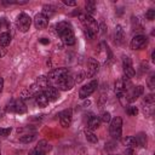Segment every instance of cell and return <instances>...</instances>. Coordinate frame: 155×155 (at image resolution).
Returning <instances> with one entry per match:
<instances>
[{
	"label": "cell",
	"instance_id": "cell-1",
	"mask_svg": "<svg viewBox=\"0 0 155 155\" xmlns=\"http://www.w3.org/2000/svg\"><path fill=\"white\" fill-rule=\"evenodd\" d=\"M109 132H110V136L114 139H120L121 138V133H122V119L120 116H116L113 120H110Z\"/></svg>",
	"mask_w": 155,
	"mask_h": 155
},
{
	"label": "cell",
	"instance_id": "cell-2",
	"mask_svg": "<svg viewBox=\"0 0 155 155\" xmlns=\"http://www.w3.org/2000/svg\"><path fill=\"white\" fill-rule=\"evenodd\" d=\"M80 21L84 23V25H85V28L86 29H88V30H91L94 35L99 31V25H98V23H97V21L92 17V16H90V15H81L80 16Z\"/></svg>",
	"mask_w": 155,
	"mask_h": 155
},
{
	"label": "cell",
	"instance_id": "cell-3",
	"mask_svg": "<svg viewBox=\"0 0 155 155\" xmlns=\"http://www.w3.org/2000/svg\"><path fill=\"white\" fill-rule=\"evenodd\" d=\"M97 86H98L97 80H92L91 82L84 85V86L80 88V91H79V97H80L81 99H86L87 97H90V96L97 90Z\"/></svg>",
	"mask_w": 155,
	"mask_h": 155
},
{
	"label": "cell",
	"instance_id": "cell-4",
	"mask_svg": "<svg viewBox=\"0 0 155 155\" xmlns=\"http://www.w3.org/2000/svg\"><path fill=\"white\" fill-rule=\"evenodd\" d=\"M16 24H17V28H18L22 33H25V31L29 30V28H30V25H31V18H30L27 13H21V15L17 17Z\"/></svg>",
	"mask_w": 155,
	"mask_h": 155
},
{
	"label": "cell",
	"instance_id": "cell-5",
	"mask_svg": "<svg viewBox=\"0 0 155 155\" xmlns=\"http://www.w3.org/2000/svg\"><path fill=\"white\" fill-rule=\"evenodd\" d=\"M67 75H69L68 68H57V69H53V70H51L48 73L47 79H48V81H52V82L56 84L59 79H62V78H64Z\"/></svg>",
	"mask_w": 155,
	"mask_h": 155
},
{
	"label": "cell",
	"instance_id": "cell-6",
	"mask_svg": "<svg viewBox=\"0 0 155 155\" xmlns=\"http://www.w3.org/2000/svg\"><path fill=\"white\" fill-rule=\"evenodd\" d=\"M148 44V39L145 35L143 34H138V35H134L131 40V48L132 50H142L147 46Z\"/></svg>",
	"mask_w": 155,
	"mask_h": 155
},
{
	"label": "cell",
	"instance_id": "cell-7",
	"mask_svg": "<svg viewBox=\"0 0 155 155\" xmlns=\"http://www.w3.org/2000/svg\"><path fill=\"white\" fill-rule=\"evenodd\" d=\"M6 110H7V111H15V113H18V114H23V113H25L27 108H25L24 102L19 98V99H17V101H11V102L7 104Z\"/></svg>",
	"mask_w": 155,
	"mask_h": 155
},
{
	"label": "cell",
	"instance_id": "cell-8",
	"mask_svg": "<svg viewBox=\"0 0 155 155\" xmlns=\"http://www.w3.org/2000/svg\"><path fill=\"white\" fill-rule=\"evenodd\" d=\"M50 149H51V145L46 140H40L39 144L30 150L29 155H46L47 151H50Z\"/></svg>",
	"mask_w": 155,
	"mask_h": 155
},
{
	"label": "cell",
	"instance_id": "cell-9",
	"mask_svg": "<svg viewBox=\"0 0 155 155\" xmlns=\"http://www.w3.org/2000/svg\"><path fill=\"white\" fill-rule=\"evenodd\" d=\"M122 68H124V74H125L126 78L131 79V78L134 76L136 71H134V69H133L132 61H131L130 57H127V56L122 57Z\"/></svg>",
	"mask_w": 155,
	"mask_h": 155
},
{
	"label": "cell",
	"instance_id": "cell-10",
	"mask_svg": "<svg viewBox=\"0 0 155 155\" xmlns=\"http://www.w3.org/2000/svg\"><path fill=\"white\" fill-rule=\"evenodd\" d=\"M144 93V87L143 86H137V87H132L131 90H128L126 92V99H127V103L128 102H134L138 97H140L142 94Z\"/></svg>",
	"mask_w": 155,
	"mask_h": 155
},
{
	"label": "cell",
	"instance_id": "cell-11",
	"mask_svg": "<svg viewBox=\"0 0 155 155\" xmlns=\"http://www.w3.org/2000/svg\"><path fill=\"white\" fill-rule=\"evenodd\" d=\"M74 79L73 78H70V75H67V76H64V78H62V79H59L57 82H56V85H57V87L59 88V90H62V91H67V90H70L73 86H74Z\"/></svg>",
	"mask_w": 155,
	"mask_h": 155
},
{
	"label": "cell",
	"instance_id": "cell-12",
	"mask_svg": "<svg viewBox=\"0 0 155 155\" xmlns=\"http://www.w3.org/2000/svg\"><path fill=\"white\" fill-rule=\"evenodd\" d=\"M71 116H73V111L71 109H65L62 113H59V122L63 127H69L70 122H71Z\"/></svg>",
	"mask_w": 155,
	"mask_h": 155
},
{
	"label": "cell",
	"instance_id": "cell-13",
	"mask_svg": "<svg viewBox=\"0 0 155 155\" xmlns=\"http://www.w3.org/2000/svg\"><path fill=\"white\" fill-rule=\"evenodd\" d=\"M34 24L38 29H44L48 24V18L46 16H44L42 13H38L34 18Z\"/></svg>",
	"mask_w": 155,
	"mask_h": 155
},
{
	"label": "cell",
	"instance_id": "cell-14",
	"mask_svg": "<svg viewBox=\"0 0 155 155\" xmlns=\"http://www.w3.org/2000/svg\"><path fill=\"white\" fill-rule=\"evenodd\" d=\"M98 68H99V63L94 59V58H90L88 59V64H87V74L86 76H93L97 71H98Z\"/></svg>",
	"mask_w": 155,
	"mask_h": 155
},
{
	"label": "cell",
	"instance_id": "cell-15",
	"mask_svg": "<svg viewBox=\"0 0 155 155\" xmlns=\"http://www.w3.org/2000/svg\"><path fill=\"white\" fill-rule=\"evenodd\" d=\"M73 29H71V25H70V23L69 22H65V21H63V22H59L57 25H56V31H57V34L58 35H63V34H65V33H68V31H71Z\"/></svg>",
	"mask_w": 155,
	"mask_h": 155
},
{
	"label": "cell",
	"instance_id": "cell-16",
	"mask_svg": "<svg viewBox=\"0 0 155 155\" xmlns=\"http://www.w3.org/2000/svg\"><path fill=\"white\" fill-rule=\"evenodd\" d=\"M44 94L46 96V98L48 99V102H53L58 98V91L56 87H52V86H48L47 88H45L44 91Z\"/></svg>",
	"mask_w": 155,
	"mask_h": 155
},
{
	"label": "cell",
	"instance_id": "cell-17",
	"mask_svg": "<svg viewBox=\"0 0 155 155\" xmlns=\"http://www.w3.org/2000/svg\"><path fill=\"white\" fill-rule=\"evenodd\" d=\"M61 38H62V41H63L65 45H68V46H71V45L75 44V35H74L73 30H71V31H68V33H65V34H63Z\"/></svg>",
	"mask_w": 155,
	"mask_h": 155
},
{
	"label": "cell",
	"instance_id": "cell-18",
	"mask_svg": "<svg viewBox=\"0 0 155 155\" xmlns=\"http://www.w3.org/2000/svg\"><path fill=\"white\" fill-rule=\"evenodd\" d=\"M35 85L34 86H31V87H29V88H27V90H23L22 91V93H21V99L22 101H25V99H29V98H31L33 96H35L38 92H35Z\"/></svg>",
	"mask_w": 155,
	"mask_h": 155
},
{
	"label": "cell",
	"instance_id": "cell-19",
	"mask_svg": "<svg viewBox=\"0 0 155 155\" xmlns=\"http://www.w3.org/2000/svg\"><path fill=\"white\" fill-rule=\"evenodd\" d=\"M35 102L41 108H44V107H46L48 104V99L46 98V96L44 94V92H38L35 94Z\"/></svg>",
	"mask_w": 155,
	"mask_h": 155
},
{
	"label": "cell",
	"instance_id": "cell-20",
	"mask_svg": "<svg viewBox=\"0 0 155 155\" xmlns=\"http://www.w3.org/2000/svg\"><path fill=\"white\" fill-rule=\"evenodd\" d=\"M99 119L96 117V116H90L88 117V121H87V130L90 131H93V130H97L99 127Z\"/></svg>",
	"mask_w": 155,
	"mask_h": 155
},
{
	"label": "cell",
	"instance_id": "cell-21",
	"mask_svg": "<svg viewBox=\"0 0 155 155\" xmlns=\"http://www.w3.org/2000/svg\"><path fill=\"white\" fill-rule=\"evenodd\" d=\"M48 79H47V76H39L38 79H36V86H38V88H40V90H45V88H47L50 85H48Z\"/></svg>",
	"mask_w": 155,
	"mask_h": 155
},
{
	"label": "cell",
	"instance_id": "cell-22",
	"mask_svg": "<svg viewBox=\"0 0 155 155\" xmlns=\"http://www.w3.org/2000/svg\"><path fill=\"white\" fill-rule=\"evenodd\" d=\"M124 145L126 147V148H128V149H134L138 144H137V140H136V138L134 137H132V136H128V137H126V138H124Z\"/></svg>",
	"mask_w": 155,
	"mask_h": 155
},
{
	"label": "cell",
	"instance_id": "cell-23",
	"mask_svg": "<svg viewBox=\"0 0 155 155\" xmlns=\"http://www.w3.org/2000/svg\"><path fill=\"white\" fill-rule=\"evenodd\" d=\"M124 38H125V33H124L122 27L116 25V28H115V41H116V44H121L124 41Z\"/></svg>",
	"mask_w": 155,
	"mask_h": 155
},
{
	"label": "cell",
	"instance_id": "cell-24",
	"mask_svg": "<svg viewBox=\"0 0 155 155\" xmlns=\"http://www.w3.org/2000/svg\"><path fill=\"white\" fill-rule=\"evenodd\" d=\"M10 42H11V35H10V33H7V31L1 33L0 34V45L2 47H6V46L10 45Z\"/></svg>",
	"mask_w": 155,
	"mask_h": 155
},
{
	"label": "cell",
	"instance_id": "cell-25",
	"mask_svg": "<svg viewBox=\"0 0 155 155\" xmlns=\"http://www.w3.org/2000/svg\"><path fill=\"white\" fill-rule=\"evenodd\" d=\"M85 137H86V139H87L88 142H91V143H97V142H98V137H97L92 131H90V130H85Z\"/></svg>",
	"mask_w": 155,
	"mask_h": 155
},
{
	"label": "cell",
	"instance_id": "cell-26",
	"mask_svg": "<svg viewBox=\"0 0 155 155\" xmlns=\"http://www.w3.org/2000/svg\"><path fill=\"white\" fill-rule=\"evenodd\" d=\"M136 140H137V144L138 145H142V147H147V134L145 133H138L137 137H134Z\"/></svg>",
	"mask_w": 155,
	"mask_h": 155
},
{
	"label": "cell",
	"instance_id": "cell-27",
	"mask_svg": "<svg viewBox=\"0 0 155 155\" xmlns=\"http://www.w3.org/2000/svg\"><path fill=\"white\" fill-rule=\"evenodd\" d=\"M53 12H54V7H53L52 5H45V6L42 7V12H41V13L48 18V17H51V16L53 15Z\"/></svg>",
	"mask_w": 155,
	"mask_h": 155
},
{
	"label": "cell",
	"instance_id": "cell-28",
	"mask_svg": "<svg viewBox=\"0 0 155 155\" xmlns=\"http://www.w3.org/2000/svg\"><path fill=\"white\" fill-rule=\"evenodd\" d=\"M85 8H86L87 15L91 16V15L94 12V8H96V4H94V1H86V4H85Z\"/></svg>",
	"mask_w": 155,
	"mask_h": 155
},
{
	"label": "cell",
	"instance_id": "cell-29",
	"mask_svg": "<svg viewBox=\"0 0 155 155\" xmlns=\"http://www.w3.org/2000/svg\"><path fill=\"white\" fill-rule=\"evenodd\" d=\"M34 139H35V134H24V136H22L19 138V142H22V143H30Z\"/></svg>",
	"mask_w": 155,
	"mask_h": 155
},
{
	"label": "cell",
	"instance_id": "cell-30",
	"mask_svg": "<svg viewBox=\"0 0 155 155\" xmlns=\"http://www.w3.org/2000/svg\"><path fill=\"white\" fill-rule=\"evenodd\" d=\"M110 120H111V116H110V113H108V111H104V113L99 116V121H102V122H104V124L110 122Z\"/></svg>",
	"mask_w": 155,
	"mask_h": 155
},
{
	"label": "cell",
	"instance_id": "cell-31",
	"mask_svg": "<svg viewBox=\"0 0 155 155\" xmlns=\"http://www.w3.org/2000/svg\"><path fill=\"white\" fill-rule=\"evenodd\" d=\"M154 102H155V97H154V94H148V96H145L144 97V103L145 104H149V105H154Z\"/></svg>",
	"mask_w": 155,
	"mask_h": 155
},
{
	"label": "cell",
	"instance_id": "cell-32",
	"mask_svg": "<svg viewBox=\"0 0 155 155\" xmlns=\"http://www.w3.org/2000/svg\"><path fill=\"white\" fill-rule=\"evenodd\" d=\"M126 111H127V114H128V115H131V116H136V115L138 114V109H137V107H133V105L127 107Z\"/></svg>",
	"mask_w": 155,
	"mask_h": 155
},
{
	"label": "cell",
	"instance_id": "cell-33",
	"mask_svg": "<svg viewBox=\"0 0 155 155\" xmlns=\"http://www.w3.org/2000/svg\"><path fill=\"white\" fill-rule=\"evenodd\" d=\"M145 17H147V19L153 21V19L155 18V10H154V8H149V10L145 12Z\"/></svg>",
	"mask_w": 155,
	"mask_h": 155
},
{
	"label": "cell",
	"instance_id": "cell-34",
	"mask_svg": "<svg viewBox=\"0 0 155 155\" xmlns=\"http://www.w3.org/2000/svg\"><path fill=\"white\" fill-rule=\"evenodd\" d=\"M85 76H86V74L84 73V71H80L79 74H76V76H75V79H74V82L76 84H79V82H81L84 79H85Z\"/></svg>",
	"mask_w": 155,
	"mask_h": 155
},
{
	"label": "cell",
	"instance_id": "cell-35",
	"mask_svg": "<svg viewBox=\"0 0 155 155\" xmlns=\"http://www.w3.org/2000/svg\"><path fill=\"white\" fill-rule=\"evenodd\" d=\"M84 34H85L86 39H88V40H92V39L94 38V34H93V33H92L91 30L86 29V28H84Z\"/></svg>",
	"mask_w": 155,
	"mask_h": 155
},
{
	"label": "cell",
	"instance_id": "cell-36",
	"mask_svg": "<svg viewBox=\"0 0 155 155\" xmlns=\"http://www.w3.org/2000/svg\"><path fill=\"white\" fill-rule=\"evenodd\" d=\"M148 86H149L150 90H154V87H155V75H151V76L149 78V80H148Z\"/></svg>",
	"mask_w": 155,
	"mask_h": 155
},
{
	"label": "cell",
	"instance_id": "cell-37",
	"mask_svg": "<svg viewBox=\"0 0 155 155\" xmlns=\"http://www.w3.org/2000/svg\"><path fill=\"white\" fill-rule=\"evenodd\" d=\"M11 132V128L10 127H6V128H0V137H7Z\"/></svg>",
	"mask_w": 155,
	"mask_h": 155
},
{
	"label": "cell",
	"instance_id": "cell-38",
	"mask_svg": "<svg viewBox=\"0 0 155 155\" xmlns=\"http://www.w3.org/2000/svg\"><path fill=\"white\" fill-rule=\"evenodd\" d=\"M63 4L67 6H76L78 5V2L74 0H63Z\"/></svg>",
	"mask_w": 155,
	"mask_h": 155
},
{
	"label": "cell",
	"instance_id": "cell-39",
	"mask_svg": "<svg viewBox=\"0 0 155 155\" xmlns=\"http://www.w3.org/2000/svg\"><path fill=\"white\" fill-rule=\"evenodd\" d=\"M148 68H149V65H148V63L147 62H142L140 63V70L144 73V71H147L148 70Z\"/></svg>",
	"mask_w": 155,
	"mask_h": 155
},
{
	"label": "cell",
	"instance_id": "cell-40",
	"mask_svg": "<svg viewBox=\"0 0 155 155\" xmlns=\"http://www.w3.org/2000/svg\"><path fill=\"white\" fill-rule=\"evenodd\" d=\"M6 27H7L6 21H5V19H0V30H2V29L6 28Z\"/></svg>",
	"mask_w": 155,
	"mask_h": 155
},
{
	"label": "cell",
	"instance_id": "cell-41",
	"mask_svg": "<svg viewBox=\"0 0 155 155\" xmlns=\"http://www.w3.org/2000/svg\"><path fill=\"white\" fill-rule=\"evenodd\" d=\"M2 88H4V79L0 78V93L2 92Z\"/></svg>",
	"mask_w": 155,
	"mask_h": 155
},
{
	"label": "cell",
	"instance_id": "cell-42",
	"mask_svg": "<svg viewBox=\"0 0 155 155\" xmlns=\"http://www.w3.org/2000/svg\"><path fill=\"white\" fill-rule=\"evenodd\" d=\"M6 54V51H5V48H0V58L1 57H4Z\"/></svg>",
	"mask_w": 155,
	"mask_h": 155
},
{
	"label": "cell",
	"instance_id": "cell-43",
	"mask_svg": "<svg viewBox=\"0 0 155 155\" xmlns=\"http://www.w3.org/2000/svg\"><path fill=\"white\" fill-rule=\"evenodd\" d=\"M151 59H153V61H155V52H153V53H151Z\"/></svg>",
	"mask_w": 155,
	"mask_h": 155
},
{
	"label": "cell",
	"instance_id": "cell-44",
	"mask_svg": "<svg viewBox=\"0 0 155 155\" xmlns=\"http://www.w3.org/2000/svg\"><path fill=\"white\" fill-rule=\"evenodd\" d=\"M110 155H117V154H110Z\"/></svg>",
	"mask_w": 155,
	"mask_h": 155
},
{
	"label": "cell",
	"instance_id": "cell-45",
	"mask_svg": "<svg viewBox=\"0 0 155 155\" xmlns=\"http://www.w3.org/2000/svg\"><path fill=\"white\" fill-rule=\"evenodd\" d=\"M0 155H1V151H0Z\"/></svg>",
	"mask_w": 155,
	"mask_h": 155
}]
</instances>
